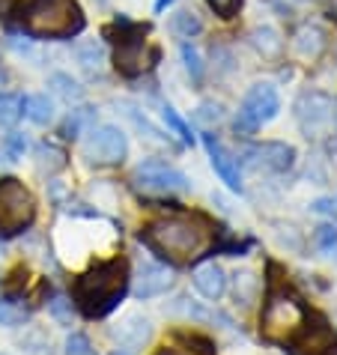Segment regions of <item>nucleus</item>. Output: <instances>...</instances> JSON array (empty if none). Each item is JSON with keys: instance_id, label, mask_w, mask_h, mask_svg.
Instances as JSON below:
<instances>
[{"instance_id": "1", "label": "nucleus", "mask_w": 337, "mask_h": 355, "mask_svg": "<svg viewBox=\"0 0 337 355\" xmlns=\"http://www.w3.org/2000/svg\"><path fill=\"white\" fill-rule=\"evenodd\" d=\"M212 236L215 227L206 215L171 212L146 224L141 230V242L173 263H191L212 245Z\"/></svg>"}, {"instance_id": "2", "label": "nucleus", "mask_w": 337, "mask_h": 355, "mask_svg": "<svg viewBox=\"0 0 337 355\" xmlns=\"http://www.w3.org/2000/svg\"><path fill=\"white\" fill-rule=\"evenodd\" d=\"M128 281H132V275H128V263L123 257L96 263L84 275L75 278L72 302L81 308L84 317H90V320L107 317L128 293Z\"/></svg>"}, {"instance_id": "3", "label": "nucleus", "mask_w": 337, "mask_h": 355, "mask_svg": "<svg viewBox=\"0 0 337 355\" xmlns=\"http://www.w3.org/2000/svg\"><path fill=\"white\" fill-rule=\"evenodd\" d=\"M78 0H27L21 6V27L39 39H69L84 31Z\"/></svg>"}, {"instance_id": "4", "label": "nucleus", "mask_w": 337, "mask_h": 355, "mask_svg": "<svg viewBox=\"0 0 337 355\" xmlns=\"http://www.w3.org/2000/svg\"><path fill=\"white\" fill-rule=\"evenodd\" d=\"M307 325V308L293 290L284 284H272L269 295H266L263 313H260V334L269 343H295Z\"/></svg>"}, {"instance_id": "5", "label": "nucleus", "mask_w": 337, "mask_h": 355, "mask_svg": "<svg viewBox=\"0 0 337 355\" xmlns=\"http://www.w3.org/2000/svg\"><path fill=\"white\" fill-rule=\"evenodd\" d=\"M36 218V197L21 180L0 176V236L27 230Z\"/></svg>"}, {"instance_id": "6", "label": "nucleus", "mask_w": 337, "mask_h": 355, "mask_svg": "<svg viewBox=\"0 0 337 355\" xmlns=\"http://www.w3.org/2000/svg\"><path fill=\"white\" fill-rule=\"evenodd\" d=\"M295 120L307 141L337 132V98L325 93H302L295 102Z\"/></svg>"}, {"instance_id": "7", "label": "nucleus", "mask_w": 337, "mask_h": 355, "mask_svg": "<svg viewBox=\"0 0 337 355\" xmlns=\"http://www.w3.org/2000/svg\"><path fill=\"white\" fill-rule=\"evenodd\" d=\"M277 111H281V98H277V90L272 84H254L251 90L245 93L239 111H236L233 129L236 135H254L260 125L272 123Z\"/></svg>"}, {"instance_id": "8", "label": "nucleus", "mask_w": 337, "mask_h": 355, "mask_svg": "<svg viewBox=\"0 0 337 355\" xmlns=\"http://www.w3.org/2000/svg\"><path fill=\"white\" fill-rule=\"evenodd\" d=\"M132 182H135L137 191H144L150 197L185 194L188 189H191V180H188L182 171H176V167L164 164V162H155V159L137 164L135 173H132Z\"/></svg>"}, {"instance_id": "9", "label": "nucleus", "mask_w": 337, "mask_h": 355, "mask_svg": "<svg viewBox=\"0 0 337 355\" xmlns=\"http://www.w3.org/2000/svg\"><path fill=\"white\" fill-rule=\"evenodd\" d=\"M116 27H123V39H120V48H116V57H114L116 69H120L123 75H128V78L146 72V69L153 66L150 60H158V51L146 57V42H144L146 27L144 24H132V21H126V18H120Z\"/></svg>"}, {"instance_id": "10", "label": "nucleus", "mask_w": 337, "mask_h": 355, "mask_svg": "<svg viewBox=\"0 0 337 355\" xmlns=\"http://www.w3.org/2000/svg\"><path fill=\"white\" fill-rule=\"evenodd\" d=\"M128 153V141L123 129L116 125H96V129L87 132V141H84V155L87 162H96V164H120Z\"/></svg>"}, {"instance_id": "11", "label": "nucleus", "mask_w": 337, "mask_h": 355, "mask_svg": "<svg viewBox=\"0 0 337 355\" xmlns=\"http://www.w3.org/2000/svg\"><path fill=\"white\" fill-rule=\"evenodd\" d=\"M242 155H245V164L263 167V171H272V173H286V171H293V164H295V150L284 141L254 144V146H248Z\"/></svg>"}, {"instance_id": "12", "label": "nucleus", "mask_w": 337, "mask_h": 355, "mask_svg": "<svg viewBox=\"0 0 337 355\" xmlns=\"http://www.w3.org/2000/svg\"><path fill=\"white\" fill-rule=\"evenodd\" d=\"M171 287H173V272L158 260H146V263H141V269L135 275L132 293L137 299H155V295L167 293Z\"/></svg>"}, {"instance_id": "13", "label": "nucleus", "mask_w": 337, "mask_h": 355, "mask_svg": "<svg viewBox=\"0 0 337 355\" xmlns=\"http://www.w3.org/2000/svg\"><path fill=\"white\" fill-rule=\"evenodd\" d=\"M203 146L209 153V162L215 167V173L221 176V182L230 191H242V173H239V159H233L230 153L224 150V144L218 141L215 135H203Z\"/></svg>"}, {"instance_id": "14", "label": "nucleus", "mask_w": 337, "mask_h": 355, "mask_svg": "<svg viewBox=\"0 0 337 355\" xmlns=\"http://www.w3.org/2000/svg\"><path fill=\"white\" fill-rule=\"evenodd\" d=\"M111 334H114V340H120L123 349H137V347H144V343L153 338V322L146 320L144 313L128 311L126 317L111 329Z\"/></svg>"}, {"instance_id": "15", "label": "nucleus", "mask_w": 337, "mask_h": 355, "mask_svg": "<svg viewBox=\"0 0 337 355\" xmlns=\"http://www.w3.org/2000/svg\"><path fill=\"white\" fill-rule=\"evenodd\" d=\"M191 281H194V290L200 293L203 299H209V302H218L227 293V275H224V269L218 263L200 266V269L191 275Z\"/></svg>"}, {"instance_id": "16", "label": "nucleus", "mask_w": 337, "mask_h": 355, "mask_svg": "<svg viewBox=\"0 0 337 355\" xmlns=\"http://www.w3.org/2000/svg\"><path fill=\"white\" fill-rule=\"evenodd\" d=\"M293 48L302 57H307V60H316V57L322 54V48H325V33L316 24H304V27H299V33H295Z\"/></svg>"}, {"instance_id": "17", "label": "nucleus", "mask_w": 337, "mask_h": 355, "mask_svg": "<svg viewBox=\"0 0 337 355\" xmlns=\"http://www.w3.org/2000/svg\"><path fill=\"white\" fill-rule=\"evenodd\" d=\"M24 116L31 123H36V125H48L54 120V102L48 96H42V93L27 96L24 98Z\"/></svg>"}, {"instance_id": "18", "label": "nucleus", "mask_w": 337, "mask_h": 355, "mask_svg": "<svg viewBox=\"0 0 337 355\" xmlns=\"http://www.w3.org/2000/svg\"><path fill=\"white\" fill-rule=\"evenodd\" d=\"M251 45H254L263 57H277V54H281V48H284L281 36H277L272 27H257V31L251 33Z\"/></svg>"}, {"instance_id": "19", "label": "nucleus", "mask_w": 337, "mask_h": 355, "mask_svg": "<svg viewBox=\"0 0 337 355\" xmlns=\"http://www.w3.org/2000/svg\"><path fill=\"white\" fill-rule=\"evenodd\" d=\"M24 116V96L0 93V125H15Z\"/></svg>"}, {"instance_id": "20", "label": "nucleus", "mask_w": 337, "mask_h": 355, "mask_svg": "<svg viewBox=\"0 0 337 355\" xmlns=\"http://www.w3.org/2000/svg\"><path fill=\"white\" fill-rule=\"evenodd\" d=\"M48 87L60 96V98H66V102H78V98L84 96V87L75 81V78H69V75H63V72H57V75H51L48 78Z\"/></svg>"}, {"instance_id": "21", "label": "nucleus", "mask_w": 337, "mask_h": 355, "mask_svg": "<svg viewBox=\"0 0 337 355\" xmlns=\"http://www.w3.org/2000/svg\"><path fill=\"white\" fill-rule=\"evenodd\" d=\"M171 31L176 36H182V39H191V36H197L203 31V21L194 12H188V9H180V12L171 18Z\"/></svg>"}, {"instance_id": "22", "label": "nucleus", "mask_w": 337, "mask_h": 355, "mask_svg": "<svg viewBox=\"0 0 337 355\" xmlns=\"http://www.w3.org/2000/svg\"><path fill=\"white\" fill-rule=\"evenodd\" d=\"M93 116H96L93 107H75V111L66 116V123H63V129H60L63 137H69V141H72V137H78V135L87 129V125L93 123Z\"/></svg>"}, {"instance_id": "23", "label": "nucleus", "mask_w": 337, "mask_h": 355, "mask_svg": "<svg viewBox=\"0 0 337 355\" xmlns=\"http://www.w3.org/2000/svg\"><path fill=\"white\" fill-rule=\"evenodd\" d=\"M162 120H164V125H167V129H171L173 135H180V141H182V144L194 146V132H191V125H188L182 116L173 111L171 105H164V107H162Z\"/></svg>"}, {"instance_id": "24", "label": "nucleus", "mask_w": 337, "mask_h": 355, "mask_svg": "<svg viewBox=\"0 0 337 355\" xmlns=\"http://www.w3.org/2000/svg\"><path fill=\"white\" fill-rule=\"evenodd\" d=\"M36 155H39V164H42V171L54 173L60 171V167H66V153L60 150V146L54 144H39L36 146Z\"/></svg>"}, {"instance_id": "25", "label": "nucleus", "mask_w": 337, "mask_h": 355, "mask_svg": "<svg viewBox=\"0 0 337 355\" xmlns=\"http://www.w3.org/2000/svg\"><path fill=\"white\" fill-rule=\"evenodd\" d=\"M24 320H27V308H24V304H15L12 299L0 302V325H9V329H15V325H21Z\"/></svg>"}, {"instance_id": "26", "label": "nucleus", "mask_w": 337, "mask_h": 355, "mask_svg": "<svg viewBox=\"0 0 337 355\" xmlns=\"http://www.w3.org/2000/svg\"><path fill=\"white\" fill-rule=\"evenodd\" d=\"M257 287H260V281H257L251 272H242V275H236V302H242V304H251V299H254Z\"/></svg>"}, {"instance_id": "27", "label": "nucleus", "mask_w": 337, "mask_h": 355, "mask_svg": "<svg viewBox=\"0 0 337 355\" xmlns=\"http://www.w3.org/2000/svg\"><path fill=\"white\" fill-rule=\"evenodd\" d=\"M180 54H182V60H185L188 75H191L194 81H200V78H203V60H200V51H197V48H194L191 42H182Z\"/></svg>"}, {"instance_id": "28", "label": "nucleus", "mask_w": 337, "mask_h": 355, "mask_svg": "<svg viewBox=\"0 0 337 355\" xmlns=\"http://www.w3.org/2000/svg\"><path fill=\"white\" fill-rule=\"evenodd\" d=\"M48 311H51V317L60 325H72V302H69L66 295H54V299L48 302Z\"/></svg>"}, {"instance_id": "29", "label": "nucleus", "mask_w": 337, "mask_h": 355, "mask_svg": "<svg viewBox=\"0 0 337 355\" xmlns=\"http://www.w3.org/2000/svg\"><path fill=\"white\" fill-rule=\"evenodd\" d=\"M313 242H316V248H322V251L331 254V251L337 248V224H322V227H316Z\"/></svg>"}, {"instance_id": "30", "label": "nucleus", "mask_w": 337, "mask_h": 355, "mask_svg": "<svg viewBox=\"0 0 337 355\" xmlns=\"http://www.w3.org/2000/svg\"><path fill=\"white\" fill-rule=\"evenodd\" d=\"M90 352H96L93 349V343H90V338L87 334H69L66 338V355H90Z\"/></svg>"}, {"instance_id": "31", "label": "nucleus", "mask_w": 337, "mask_h": 355, "mask_svg": "<svg viewBox=\"0 0 337 355\" xmlns=\"http://www.w3.org/2000/svg\"><path fill=\"white\" fill-rule=\"evenodd\" d=\"M3 150L9 159H21L24 150H27V137L21 132H12V135H6V141H3Z\"/></svg>"}, {"instance_id": "32", "label": "nucleus", "mask_w": 337, "mask_h": 355, "mask_svg": "<svg viewBox=\"0 0 337 355\" xmlns=\"http://www.w3.org/2000/svg\"><path fill=\"white\" fill-rule=\"evenodd\" d=\"M78 54H81V63H84L87 69H96L98 63H102V48H98V45H87V48H81Z\"/></svg>"}, {"instance_id": "33", "label": "nucleus", "mask_w": 337, "mask_h": 355, "mask_svg": "<svg viewBox=\"0 0 337 355\" xmlns=\"http://www.w3.org/2000/svg\"><path fill=\"white\" fill-rule=\"evenodd\" d=\"M313 212L337 218V197H320V200H313Z\"/></svg>"}, {"instance_id": "34", "label": "nucleus", "mask_w": 337, "mask_h": 355, "mask_svg": "<svg viewBox=\"0 0 337 355\" xmlns=\"http://www.w3.org/2000/svg\"><path fill=\"white\" fill-rule=\"evenodd\" d=\"M209 6L215 9V15L230 18L236 12V6H239V0H209Z\"/></svg>"}, {"instance_id": "35", "label": "nucleus", "mask_w": 337, "mask_h": 355, "mask_svg": "<svg viewBox=\"0 0 337 355\" xmlns=\"http://www.w3.org/2000/svg\"><path fill=\"white\" fill-rule=\"evenodd\" d=\"M197 116H200V120H206V123H209V120H221V105H212V102H206V105H200V107H197Z\"/></svg>"}, {"instance_id": "36", "label": "nucleus", "mask_w": 337, "mask_h": 355, "mask_svg": "<svg viewBox=\"0 0 337 355\" xmlns=\"http://www.w3.org/2000/svg\"><path fill=\"white\" fill-rule=\"evenodd\" d=\"M153 355H188V352H182V349H173V347H164V349H155Z\"/></svg>"}, {"instance_id": "37", "label": "nucleus", "mask_w": 337, "mask_h": 355, "mask_svg": "<svg viewBox=\"0 0 337 355\" xmlns=\"http://www.w3.org/2000/svg\"><path fill=\"white\" fill-rule=\"evenodd\" d=\"M171 3H173V0H155V12H164Z\"/></svg>"}, {"instance_id": "38", "label": "nucleus", "mask_w": 337, "mask_h": 355, "mask_svg": "<svg viewBox=\"0 0 337 355\" xmlns=\"http://www.w3.org/2000/svg\"><path fill=\"white\" fill-rule=\"evenodd\" d=\"M114 355H132V349H116Z\"/></svg>"}]
</instances>
